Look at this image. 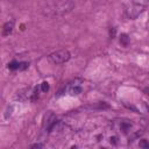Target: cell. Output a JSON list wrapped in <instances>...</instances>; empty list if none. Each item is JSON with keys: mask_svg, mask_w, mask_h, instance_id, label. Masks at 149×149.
<instances>
[{"mask_svg": "<svg viewBox=\"0 0 149 149\" xmlns=\"http://www.w3.org/2000/svg\"><path fill=\"white\" fill-rule=\"evenodd\" d=\"M49 59L55 64H61L70 59V54L68 50H59L49 56Z\"/></svg>", "mask_w": 149, "mask_h": 149, "instance_id": "cell-3", "label": "cell"}, {"mask_svg": "<svg viewBox=\"0 0 149 149\" xmlns=\"http://www.w3.org/2000/svg\"><path fill=\"white\" fill-rule=\"evenodd\" d=\"M120 43H121L123 47H127V45H128V43H129V37H128L127 34H121V36H120Z\"/></svg>", "mask_w": 149, "mask_h": 149, "instance_id": "cell-6", "label": "cell"}, {"mask_svg": "<svg viewBox=\"0 0 149 149\" xmlns=\"http://www.w3.org/2000/svg\"><path fill=\"white\" fill-rule=\"evenodd\" d=\"M41 90H42L43 92H48V91H49V84H48L47 81H43V83L41 84Z\"/></svg>", "mask_w": 149, "mask_h": 149, "instance_id": "cell-9", "label": "cell"}, {"mask_svg": "<svg viewBox=\"0 0 149 149\" xmlns=\"http://www.w3.org/2000/svg\"><path fill=\"white\" fill-rule=\"evenodd\" d=\"M146 93L149 95V88H146Z\"/></svg>", "mask_w": 149, "mask_h": 149, "instance_id": "cell-14", "label": "cell"}, {"mask_svg": "<svg viewBox=\"0 0 149 149\" xmlns=\"http://www.w3.org/2000/svg\"><path fill=\"white\" fill-rule=\"evenodd\" d=\"M74 8V2L72 0H61L57 2H52L48 5L43 9V14L45 16H62L69 12H71Z\"/></svg>", "mask_w": 149, "mask_h": 149, "instance_id": "cell-1", "label": "cell"}, {"mask_svg": "<svg viewBox=\"0 0 149 149\" xmlns=\"http://www.w3.org/2000/svg\"><path fill=\"white\" fill-rule=\"evenodd\" d=\"M19 65H20V63H17V62H12V63L8 64V68H9L10 70H16V69H19Z\"/></svg>", "mask_w": 149, "mask_h": 149, "instance_id": "cell-7", "label": "cell"}, {"mask_svg": "<svg viewBox=\"0 0 149 149\" xmlns=\"http://www.w3.org/2000/svg\"><path fill=\"white\" fill-rule=\"evenodd\" d=\"M80 92H81V87H80L78 84L71 85V86L69 87V93H70L71 95H77V94H79Z\"/></svg>", "mask_w": 149, "mask_h": 149, "instance_id": "cell-5", "label": "cell"}, {"mask_svg": "<svg viewBox=\"0 0 149 149\" xmlns=\"http://www.w3.org/2000/svg\"><path fill=\"white\" fill-rule=\"evenodd\" d=\"M139 146H140L141 148L149 149V142H148V141H146V140H141V141H140V143H139Z\"/></svg>", "mask_w": 149, "mask_h": 149, "instance_id": "cell-8", "label": "cell"}, {"mask_svg": "<svg viewBox=\"0 0 149 149\" xmlns=\"http://www.w3.org/2000/svg\"><path fill=\"white\" fill-rule=\"evenodd\" d=\"M116 140H118L116 137H111V143H112V144H116V143H118Z\"/></svg>", "mask_w": 149, "mask_h": 149, "instance_id": "cell-12", "label": "cell"}, {"mask_svg": "<svg viewBox=\"0 0 149 149\" xmlns=\"http://www.w3.org/2000/svg\"><path fill=\"white\" fill-rule=\"evenodd\" d=\"M115 34H116V30H115V28L112 27V28L109 29V35H111V37L114 38V37H115Z\"/></svg>", "mask_w": 149, "mask_h": 149, "instance_id": "cell-11", "label": "cell"}, {"mask_svg": "<svg viewBox=\"0 0 149 149\" xmlns=\"http://www.w3.org/2000/svg\"><path fill=\"white\" fill-rule=\"evenodd\" d=\"M13 28H14V21H8L3 24V28H2V36H8L12 31H13Z\"/></svg>", "mask_w": 149, "mask_h": 149, "instance_id": "cell-4", "label": "cell"}, {"mask_svg": "<svg viewBox=\"0 0 149 149\" xmlns=\"http://www.w3.org/2000/svg\"><path fill=\"white\" fill-rule=\"evenodd\" d=\"M27 68H28V63H27V62H22V63H20V65H19V69H17V70L22 71V70H26Z\"/></svg>", "mask_w": 149, "mask_h": 149, "instance_id": "cell-10", "label": "cell"}, {"mask_svg": "<svg viewBox=\"0 0 149 149\" xmlns=\"http://www.w3.org/2000/svg\"><path fill=\"white\" fill-rule=\"evenodd\" d=\"M42 147V144H38V143H36V144H33L31 146V148H41Z\"/></svg>", "mask_w": 149, "mask_h": 149, "instance_id": "cell-13", "label": "cell"}, {"mask_svg": "<svg viewBox=\"0 0 149 149\" xmlns=\"http://www.w3.org/2000/svg\"><path fill=\"white\" fill-rule=\"evenodd\" d=\"M148 5L149 0H128L125 6L126 14L129 19H136Z\"/></svg>", "mask_w": 149, "mask_h": 149, "instance_id": "cell-2", "label": "cell"}]
</instances>
